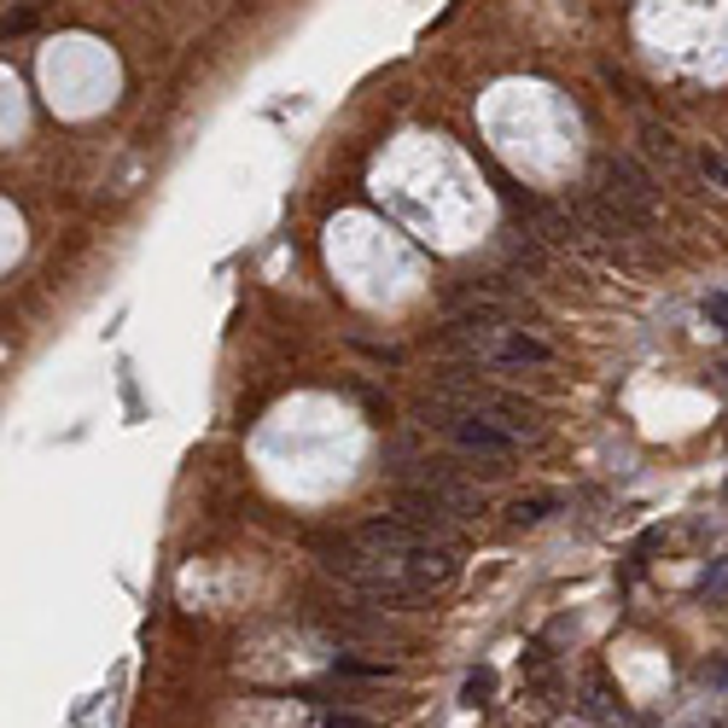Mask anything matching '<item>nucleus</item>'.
<instances>
[{
  "label": "nucleus",
  "instance_id": "obj_1",
  "mask_svg": "<svg viewBox=\"0 0 728 728\" xmlns=\"http://www.w3.org/2000/svg\"><path fill=\"white\" fill-rule=\"evenodd\" d=\"M432 426H443L455 443H460V455H478V460H508L519 455V437H513V426H496V420H483L478 409H437V420Z\"/></svg>",
  "mask_w": 728,
  "mask_h": 728
},
{
  "label": "nucleus",
  "instance_id": "obj_2",
  "mask_svg": "<svg viewBox=\"0 0 728 728\" xmlns=\"http://www.w3.org/2000/svg\"><path fill=\"white\" fill-rule=\"evenodd\" d=\"M420 483H426V490L443 501V508H449L455 519H478L483 513V496L472 490V483H460L455 472H443V467H426L420 472Z\"/></svg>",
  "mask_w": 728,
  "mask_h": 728
},
{
  "label": "nucleus",
  "instance_id": "obj_3",
  "mask_svg": "<svg viewBox=\"0 0 728 728\" xmlns=\"http://www.w3.org/2000/svg\"><path fill=\"white\" fill-rule=\"evenodd\" d=\"M483 361H496V368H542V361H554V350L542 338H531V333H508L501 327V338L490 344V356Z\"/></svg>",
  "mask_w": 728,
  "mask_h": 728
},
{
  "label": "nucleus",
  "instance_id": "obj_4",
  "mask_svg": "<svg viewBox=\"0 0 728 728\" xmlns=\"http://www.w3.org/2000/svg\"><path fill=\"white\" fill-rule=\"evenodd\" d=\"M559 508H565V496H554V490H542V496H519L513 508H508V524H513V531H531V524L554 519Z\"/></svg>",
  "mask_w": 728,
  "mask_h": 728
},
{
  "label": "nucleus",
  "instance_id": "obj_5",
  "mask_svg": "<svg viewBox=\"0 0 728 728\" xmlns=\"http://www.w3.org/2000/svg\"><path fill=\"white\" fill-rule=\"evenodd\" d=\"M641 140H646V152H653V157H664V164H682V146H676V134H671V129L641 123Z\"/></svg>",
  "mask_w": 728,
  "mask_h": 728
},
{
  "label": "nucleus",
  "instance_id": "obj_6",
  "mask_svg": "<svg viewBox=\"0 0 728 728\" xmlns=\"http://www.w3.org/2000/svg\"><path fill=\"white\" fill-rule=\"evenodd\" d=\"M490 687H496V676H490V671H472V676H467V687H460V705H483V699H490Z\"/></svg>",
  "mask_w": 728,
  "mask_h": 728
},
{
  "label": "nucleus",
  "instance_id": "obj_7",
  "mask_svg": "<svg viewBox=\"0 0 728 728\" xmlns=\"http://www.w3.org/2000/svg\"><path fill=\"white\" fill-rule=\"evenodd\" d=\"M699 170H705V181H711V187L728 193V157H722V152H699Z\"/></svg>",
  "mask_w": 728,
  "mask_h": 728
},
{
  "label": "nucleus",
  "instance_id": "obj_8",
  "mask_svg": "<svg viewBox=\"0 0 728 728\" xmlns=\"http://www.w3.org/2000/svg\"><path fill=\"white\" fill-rule=\"evenodd\" d=\"M699 315L711 320V327H722L728 333V292H705V303H699Z\"/></svg>",
  "mask_w": 728,
  "mask_h": 728
},
{
  "label": "nucleus",
  "instance_id": "obj_9",
  "mask_svg": "<svg viewBox=\"0 0 728 728\" xmlns=\"http://www.w3.org/2000/svg\"><path fill=\"white\" fill-rule=\"evenodd\" d=\"M333 671H344V676H385V664H361V659H333Z\"/></svg>",
  "mask_w": 728,
  "mask_h": 728
},
{
  "label": "nucleus",
  "instance_id": "obj_10",
  "mask_svg": "<svg viewBox=\"0 0 728 728\" xmlns=\"http://www.w3.org/2000/svg\"><path fill=\"white\" fill-rule=\"evenodd\" d=\"M699 682H705V687H728V664H705Z\"/></svg>",
  "mask_w": 728,
  "mask_h": 728
},
{
  "label": "nucleus",
  "instance_id": "obj_11",
  "mask_svg": "<svg viewBox=\"0 0 728 728\" xmlns=\"http://www.w3.org/2000/svg\"><path fill=\"white\" fill-rule=\"evenodd\" d=\"M320 728H368L361 717H344V711H333V717H320Z\"/></svg>",
  "mask_w": 728,
  "mask_h": 728
},
{
  "label": "nucleus",
  "instance_id": "obj_12",
  "mask_svg": "<svg viewBox=\"0 0 728 728\" xmlns=\"http://www.w3.org/2000/svg\"><path fill=\"white\" fill-rule=\"evenodd\" d=\"M717 385H722V391H728V361H722V368H717Z\"/></svg>",
  "mask_w": 728,
  "mask_h": 728
}]
</instances>
